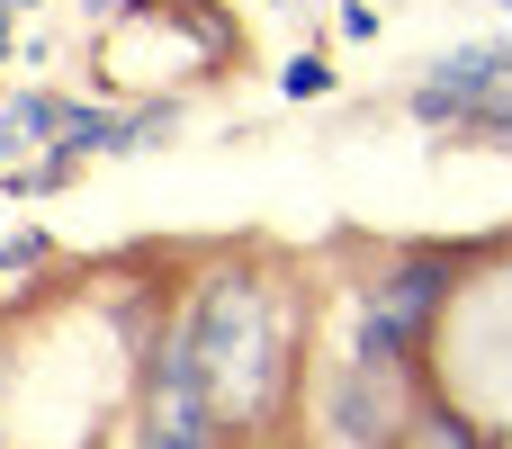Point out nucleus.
I'll return each instance as SVG.
<instances>
[{
  "label": "nucleus",
  "mask_w": 512,
  "mask_h": 449,
  "mask_svg": "<svg viewBox=\"0 0 512 449\" xmlns=\"http://www.w3.org/2000/svg\"><path fill=\"white\" fill-rule=\"evenodd\" d=\"M180 342L198 360V387L216 405V432H270L288 387H297V324H288V297L270 270L252 261H216L198 279V297L180 306Z\"/></svg>",
  "instance_id": "1"
},
{
  "label": "nucleus",
  "mask_w": 512,
  "mask_h": 449,
  "mask_svg": "<svg viewBox=\"0 0 512 449\" xmlns=\"http://www.w3.org/2000/svg\"><path fill=\"white\" fill-rule=\"evenodd\" d=\"M459 270H468V261L441 252V243H405V252H387V261L369 270V288H360V342H351V360L423 369V351H432V333H441V315H450Z\"/></svg>",
  "instance_id": "2"
},
{
  "label": "nucleus",
  "mask_w": 512,
  "mask_h": 449,
  "mask_svg": "<svg viewBox=\"0 0 512 449\" xmlns=\"http://www.w3.org/2000/svg\"><path fill=\"white\" fill-rule=\"evenodd\" d=\"M504 45H459V54H441L432 72H423V90H414V117L423 126H450V135H468V117L486 108V99H504Z\"/></svg>",
  "instance_id": "3"
},
{
  "label": "nucleus",
  "mask_w": 512,
  "mask_h": 449,
  "mask_svg": "<svg viewBox=\"0 0 512 449\" xmlns=\"http://www.w3.org/2000/svg\"><path fill=\"white\" fill-rule=\"evenodd\" d=\"M279 90H288V99H333V63H324V54H297V63L279 72Z\"/></svg>",
  "instance_id": "4"
},
{
  "label": "nucleus",
  "mask_w": 512,
  "mask_h": 449,
  "mask_svg": "<svg viewBox=\"0 0 512 449\" xmlns=\"http://www.w3.org/2000/svg\"><path fill=\"white\" fill-rule=\"evenodd\" d=\"M468 135H486V144H504V153H512V90H504V99H486V108L468 117Z\"/></svg>",
  "instance_id": "5"
},
{
  "label": "nucleus",
  "mask_w": 512,
  "mask_h": 449,
  "mask_svg": "<svg viewBox=\"0 0 512 449\" xmlns=\"http://www.w3.org/2000/svg\"><path fill=\"white\" fill-rule=\"evenodd\" d=\"M486 449H512V423H495V432H486Z\"/></svg>",
  "instance_id": "6"
}]
</instances>
